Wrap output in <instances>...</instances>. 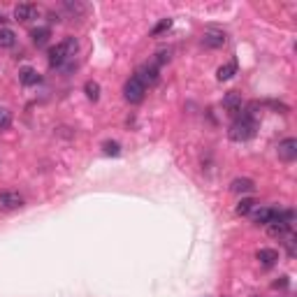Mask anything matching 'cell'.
<instances>
[{"label": "cell", "mask_w": 297, "mask_h": 297, "mask_svg": "<svg viewBox=\"0 0 297 297\" xmlns=\"http://www.w3.org/2000/svg\"><path fill=\"white\" fill-rule=\"evenodd\" d=\"M102 151H105L107 156H119V154H121V144H119V142H112V139H107V142L102 144Z\"/></svg>", "instance_id": "ffe728a7"}, {"label": "cell", "mask_w": 297, "mask_h": 297, "mask_svg": "<svg viewBox=\"0 0 297 297\" xmlns=\"http://www.w3.org/2000/svg\"><path fill=\"white\" fill-rule=\"evenodd\" d=\"M279 158L283 163H292L297 158V139L295 137H288L279 144Z\"/></svg>", "instance_id": "8992f818"}, {"label": "cell", "mask_w": 297, "mask_h": 297, "mask_svg": "<svg viewBox=\"0 0 297 297\" xmlns=\"http://www.w3.org/2000/svg\"><path fill=\"white\" fill-rule=\"evenodd\" d=\"M230 191L232 193H253L255 191V183L251 181V179H235V181L230 183Z\"/></svg>", "instance_id": "4fadbf2b"}, {"label": "cell", "mask_w": 297, "mask_h": 297, "mask_svg": "<svg viewBox=\"0 0 297 297\" xmlns=\"http://www.w3.org/2000/svg\"><path fill=\"white\" fill-rule=\"evenodd\" d=\"M3 21H7V19H5V14H0V23H3Z\"/></svg>", "instance_id": "484cf974"}, {"label": "cell", "mask_w": 297, "mask_h": 297, "mask_svg": "<svg viewBox=\"0 0 297 297\" xmlns=\"http://www.w3.org/2000/svg\"><path fill=\"white\" fill-rule=\"evenodd\" d=\"M30 38H33L35 47H44V44L49 42V38H51V30L47 26H44V28H35L33 33H30Z\"/></svg>", "instance_id": "2e32d148"}, {"label": "cell", "mask_w": 297, "mask_h": 297, "mask_svg": "<svg viewBox=\"0 0 297 297\" xmlns=\"http://www.w3.org/2000/svg\"><path fill=\"white\" fill-rule=\"evenodd\" d=\"M255 209V200H251V198H244L242 200V202H239V204H237V214H239V216H246V214H251V211H253Z\"/></svg>", "instance_id": "e0dca14e"}, {"label": "cell", "mask_w": 297, "mask_h": 297, "mask_svg": "<svg viewBox=\"0 0 297 297\" xmlns=\"http://www.w3.org/2000/svg\"><path fill=\"white\" fill-rule=\"evenodd\" d=\"M79 51V42L75 38H65L63 42H58L56 47L49 49V65L51 67H63L65 63H70Z\"/></svg>", "instance_id": "7a4b0ae2"}, {"label": "cell", "mask_w": 297, "mask_h": 297, "mask_svg": "<svg viewBox=\"0 0 297 297\" xmlns=\"http://www.w3.org/2000/svg\"><path fill=\"white\" fill-rule=\"evenodd\" d=\"M170 61V51H158V54H156V63L154 65L158 67V65H165V63Z\"/></svg>", "instance_id": "cb8c5ba5"}, {"label": "cell", "mask_w": 297, "mask_h": 297, "mask_svg": "<svg viewBox=\"0 0 297 297\" xmlns=\"http://www.w3.org/2000/svg\"><path fill=\"white\" fill-rule=\"evenodd\" d=\"M202 44L207 49H218V47L226 44V33H223V30H216V28H209V30L202 35Z\"/></svg>", "instance_id": "52a82bcc"}, {"label": "cell", "mask_w": 297, "mask_h": 297, "mask_svg": "<svg viewBox=\"0 0 297 297\" xmlns=\"http://www.w3.org/2000/svg\"><path fill=\"white\" fill-rule=\"evenodd\" d=\"M10 126H12V114H10V109L0 107V130H7Z\"/></svg>", "instance_id": "44dd1931"}, {"label": "cell", "mask_w": 297, "mask_h": 297, "mask_svg": "<svg viewBox=\"0 0 297 297\" xmlns=\"http://www.w3.org/2000/svg\"><path fill=\"white\" fill-rule=\"evenodd\" d=\"M255 107H258V102H251L248 107H242L239 116L232 121L230 130H228V137L232 142H246V139H251L255 135V130H258V119H255V112H253Z\"/></svg>", "instance_id": "6da1fadb"}, {"label": "cell", "mask_w": 297, "mask_h": 297, "mask_svg": "<svg viewBox=\"0 0 297 297\" xmlns=\"http://www.w3.org/2000/svg\"><path fill=\"white\" fill-rule=\"evenodd\" d=\"M235 75H237V61H230L216 70V79H218V82H228V79H232Z\"/></svg>", "instance_id": "7c38bea8"}, {"label": "cell", "mask_w": 297, "mask_h": 297, "mask_svg": "<svg viewBox=\"0 0 297 297\" xmlns=\"http://www.w3.org/2000/svg\"><path fill=\"white\" fill-rule=\"evenodd\" d=\"M19 79H21L23 86H35V84H40V75L33 67H23V70L19 72Z\"/></svg>", "instance_id": "9a60e30c"}, {"label": "cell", "mask_w": 297, "mask_h": 297, "mask_svg": "<svg viewBox=\"0 0 297 297\" xmlns=\"http://www.w3.org/2000/svg\"><path fill=\"white\" fill-rule=\"evenodd\" d=\"M255 258H258V263L263 265V267H274V265L279 263V253H276L274 248H260Z\"/></svg>", "instance_id": "8fae6325"}, {"label": "cell", "mask_w": 297, "mask_h": 297, "mask_svg": "<svg viewBox=\"0 0 297 297\" xmlns=\"http://www.w3.org/2000/svg\"><path fill=\"white\" fill-rule=\"evenodd\" d=\"M286 248H288V255L295 258V235H292V230L286 235Z\"/></svg>", "instance_id": "603a6c76"}, {"label": "cell", "mask_w": 297, "mask_h": 297, "mask_svg": "<svg viewBox=\"0 0 297 297\" xmlns=\"http://www.w3.org/2000/svg\"><path fill=\"white\" fill-rule=\"evenodd\" d=\"M223 107L228 109V114L230 116H239V112H242V95L235 93V91H230V93L223 98Z\"/></svg>", "instance_id": "ba28073f"}, {"label": "cell", "mask_w": 297, "mask_h": 297, "mask_svg": "<svg viewBox=\"0 0 297 297\" xmlns=\"http://www.w3.org/2000/svg\"><path fill=\"white\" fill-rule=\"evenodd\" d=\"M23 207V195L17 191H3L0 193V211H17Z\"/></svg>", "instance_id": "277c9868"}, {"label": "cell", "mask_w": 297, "mask_h": 297, "mask_svg": "<svg viewBox=\"0 0 297 297\" xmlns=\"http://www.w3.org/2000/svg\"><path fill=\"white\" fill-rule=\"evenodd\" d=\"M288 286V276H281V281H274V288H286Z\"/></svg>", "instance_id": "d4e9b609"}, {"label": "cell", "mask_w": 297, "mask_h": 297, "mask_svg": "<svg viewBox=\"0 0 297 297\" xmlns=\"http://www.w3.org/2000/svg\"><path fill=\"white\" fill-rule=\"evenodd\" d=\"M144 93H146V86H144V84L139 82L137 77H130L126 82V86H123V95H126V100L130 102V105H137V102H142Z\"/></svg>", "instance_id": "3957f363"}, {"label": "cell", "mask_w": 297, "mask_h": 297, "mask_svg": "<svg viewBox=\"0 0 297 297\" xmlns=\"http://www.w3.org/2000/svg\"><path fill=\"white\" fill-rule=\"evenodd\" d=\"M263 105H267V107H272V109H276V112H281V114H286V112H290V109H288V105H283V102H276V100H265Z\"/></svg>", "instance_id": "7402d4cb"}, {"label": "cell", "mask_w": 297, "mask_h": 297, "mask_svg": "<svg viewBox=\"0 0 297 297\" xmlns=\"http://www.w3.org/2000/svg\"><path fill=\"white\" fill-rule=\"evenodd\" d=\"M84 91H86V98L88 100H93V102H98V100H100V84L98 82H86Z\"/></svg>", "instance_id": "ac0fdd59"}, {"label": "cell", "mask_w": 297, "mask_h": 297, "mask_svg": "<svg viewBox=\"0 0 297 297\" xmlns=\"http://www.w3.org/2000/svg\"><path fill=\"white\" fill-rule=\"evenodd\" d=\"M17 44V35L12 28H0V49H12Z\"/></svg>", "instance_id": "5bb4252c"}, {"label": "cell", "mask_w": 297, "mask_h": 297, "mask_svg": "<svg viewBox=\"0 0 297 297\" xmlns=\"http://www.w3.org/2000/svg\"><path fill=\"white\" fill-rule=\"evenodd\" d=\"M35 14H38V5H33V3H21V5L14 7L17 21H30V19H35Z\"/></svg>", "instance_id": "9c48e42d"}, {"label": "cell", "mask_w": 297, "mask_h": 297, "mask_svg": "<svg viewBox=\"0 0 297 297\" xmlns=\"http://www.w3.org/2000/svg\"><path fill=\"white\" fill-rule=\"evenodd\" d=\"M276 211L279 209H274V207H260V209L253 214V220L258 223V226H270L272 220H274Z\"/></svg>", "instance_id": "30bf717a"}, {"label": "cell", "mask_w": 297, "mask_h": 297, "mask_svg": "<svg viewBox=\"0 0 297 297\" xmlns=\"http://www.w3.org/2000/svg\"><path fill=\"white\" fill-rule=\"evenodd\" d=\"M170 28H172V19H160V21L156 23L154 28H151V35H154V38H158V35L167 33Z\"/></svg>", "instance_id": "d6986e66"}, {"label": "cell", "mask_w": 297, "mask_h": 297, "mask_svg": "<svg viewBox=\"0 0 297 297\" xmlns=\"http://www.w3.org/2000/svg\"><path fill=\"white\" fill-rule=\"evenodd\" d=\"M135 77H137L144 86H154V84H158V79H160V70L154 65V63H144V65L137 70Z\"/></svg>", "instance_id": "5b68a950"}]
</instances>
